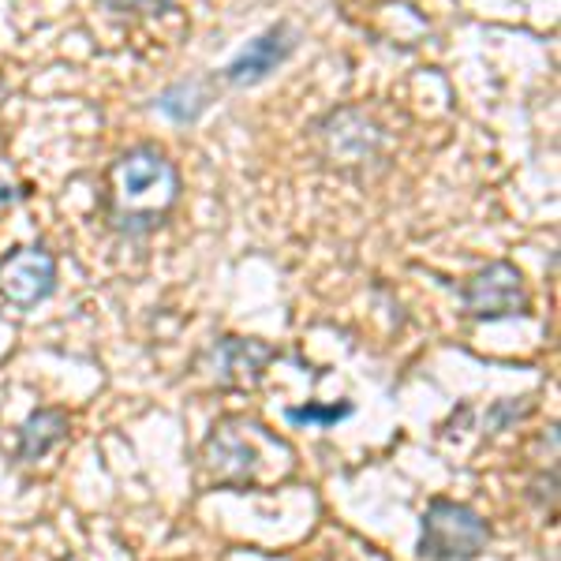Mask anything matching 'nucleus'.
Listing matches in <instances>:
<instances>
[{
    "mask_svg": "<svg viewBox=\"0 0 561 561\" xmlns=\"http://www.w3.org/2000/svg\"><path fill=\"white\" fill-rule=\"evenodd\" d=\"M12 198H15V187L0 184V203H12Z\"/></svg>",
    "mask_w": 561,
    "mask_h": 561,
    "instance_id": "ddd939ff",
    "label": "nucleus"
},
{
    "mask_svg": "<svg viewBox=\"0 0 561 561\" xmlns=\"http://www.w3.org/2000/svg\"><path fill=\"white\" fill-rule=\"evenodd\" d=\"M356 412L352 409V401H341V404H304V409H285V420L293 423V427H337L341 420H348V415Z\"/></svg>",
    "mask_w": 561,
    "mask_h": 561,
    "instance_id": "9d476101",
    "label": "nucleus"
},
{
    "mask_svg": "<svg viewBox=\"0 0 561 561\" xmlns=\"http://www.w3.org/2000/svg\"><path fill=\"white\" fill-rule=\"evenodd\" d=\"M460 304H465L468 319L494 322V319H513V314H528L531 300H528V288H524L520 270L513 262L497 259L468 277V285L460 288Z\"/></svg>",
    "mask_w": 561,
    "mask_h": 561,
    "instance_id": "20e7f679",
    "label": "nucleus"
},
{
    "mask_svg": "<svg viewBox=\"0 0 561 561\" xmlns=\"http://www.w3.org/2000/svg\"><path fill=\"white\" fill-rule=\"evenodd\" d=\"M180 203V169L165 150L139 142L105 173V217L121 237H147Z\"/></svg>",
    "mask_w": 561,
    "mask_h": 561,
    "instance_id": "f03ea898",
    "label": "nucleus"
},
{
    "mask_svg": "<svg viewBox=\"0 0 561 561\" xmlns=\"http://www.w3.org/2000/svg\"><path fill=\"white\" fill-rule=\"evenodd\" d=\"M296 42H300V34H296L288 23L270 26V31H262L255 42L243 45L237 57L221 68V79L229 87H255L266 76H274V71L293 57Z\"/></svg>",
    "mask_w": 561,
    "mask_h": 561,
    "instance_id": "0eeeda50",
    "label": "nucleus"
},
{
    "mask_svg": "<svg viewBox=\"0 0 561 561\" xmlns=\"http://www.w3.org/2000/svg\"><path fill=\"white\" fill-rule=\"evenodd\" d=\"M491 547V524L472 505L434 497L420 520V558L427 561H476Z\"/></svg>",
    "mask_w": 561,
    "mask_h": 561,
    "instance_id": "7ed1b4c3",
    "label": "nucleus"
},
{
    "mask_svg": "<svg viewBox=\"0 0 561 561\" xmlns=\"http://www.w3.org/2000/svg\"><path fill=\"white\" fill-rule=\"evenodd\" d=\"M108 15H121V20H139V15H161L176 4V0H98Z\"/></svg>",
    "mask_w": 561,
    "mask_h": 561,
    "instance_id": "9b49d317",
    "label": "nucleus"
},
{
    "mask_svg": "<svg viewBox=\"0 0 561 561\" xmlns=\"http://www.w3.org/2000/svg\"><path fill=\"white\" fill-rule=\"evenodd\" d=\"M293 468L296 449L277 438L266 423L248 420V415H225L198 449L203 486H217V491H255V486L293 476Z\"/></svg>",
    "mask_w": 561,
    "mask_h": 561,
    "instance_id": "f257e3e1",
    "label": "nucleus"
},
{
    "mask_svg": "<svg viewBox=\"0 0 561 561\" xmlns=\"http://www.w3.org/2000/svg\"><path fill=\"white\" fill-rule=\"evenodd\" d=\"M206 105H210V90H206V83H198V79H180V83L158 94V108L165 116H173L176 124L198 121L206 113Z\"/></svg>",
    "mask_w": 561,
    "mask_h": 561,
    "instance_id": "1a4fd4ad",
    "label": "nucleus"
},
{
    "mask_svg": "<svg viewBox=\"0 0 561 561\" xmlns=\"http://www.w3.org/2000/svg\"><path fill=\"white\" fill-rule=\"evenodd\" d=\"M71 420L65 409H38L26 415V423L20 427V449H15V460L20 465H38L42 457H49L60 442H68Z\"/></svg>",
    "mask_w": 561,
    "mask_h": 561,
    "instance_id": "6e6552de",
    "label": "nucleus"
},
{
    "mask_svg": "<svg viewBox=\"0 0 561 561\" xmlns=\"http://www.w3.org/2000/svg\"><path fill=\"white\" fill-rule=\"evenodd\" d=\"M210 378L225 389H255L266 367L277 359V348L255 337H217L206 352Z\"/></svg>",
    "mask_w": 561,
    "mask_h": 561,
    "instance_id": "423d86ee",
    "label": "nucleus"
},
{
    "mask_svg": "<svg viewBox=\"0 0 561 561\" xmlns=\"http://www.w3.org/2000/svg\"><path fill=\"white\" fill-rule=\"evenodd\" d=\"M57 293V255L45 243H26L0 259V300L31 311Z\"/></svg>",
    "mask_w": 561,
    "mask_h": 561,
    "instance_id": "39448f33",
    "label": "nucleus"
},
{
    "mask_svg": "<svg viewBox=\"0 0 561 561\" xmlns=\"http://www.w3.org/2000/svg\"><path fill=\"white\" fill-rule=\"evenodd\" d=\"M536 412V397H520V401H497L491 409V431H502L510 423L524 420V415Z\"/></svg>",
    "mask_w": 561,
    "mask_h": 561,
    "instance_id": "f8f14e48",
    "label": "nucleus"
}]
</instances>
